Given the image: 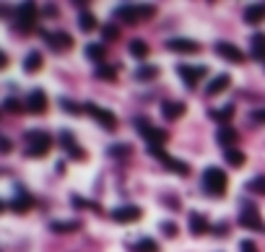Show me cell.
<instances>
[{
	"label": "cell",
	"instance_id": "1",
	"mask_svg": "<svg viewBox=\"0 0 265 252\" xmlns=\"http://www.w3.org/2000/svg\"><path fill=\"white\" fill-rule=\"evenodd\" d=\"M52 148V138H50V133H44V130H29L26 133V138H24V153L29 159H39L44 156Z\"/></svg>",
	"mask_w": 265,
	"mask_h": 252
},
{
	"label": "cell",
	"instance_id": "2",
	"mask_svg": "<svg viewBox=\"0 0 265 252\" xmlns=\"http://www.w3.org/2000/svg\"><path fill=\"white\" fill-rule=\"evenodd\" d=\"M226 185H229V179H226V172L221 167H208L203 172V190L211 198H224L226 195Z\"/></svg>",
	"mask_w": 265,
	"mask_h": 252
},
{
	"label": "cell",
	"instance_id": "3",
	"mask_svg": "<svg viewBox=\"0 0 265 252\" xmlns=\"http://www.w3.org/2000/svg\"><path fill=\"white\" fill-rule=\"evenodd\" d=\"M136 130L146 138V146H153V148H161L167 141H169V133L161 130V128H153L148 120L143 117H136Z\"/></svg>",
	"mask_w": 265,
	"mask_h": 252
},
{
	"label": "cell",
	"instance_id": "4",
	"mask_svg": "<svg viewBox=\"0 0 265 252\" xmlns=\"http://www.w3.org/2000/svg\"><path fill=\"white\" fill-rule=\"evenodd\" d=\"M239 226L245 229H252V232H265V224H262V216L257 211V205L252 200H245L239 208Z\"/></svg>",
	"mask_w": 265,
	"mask_h": 252
},
{
	"label": "cell",
	"instance_id": "5",
	"mask_svg": "<svg viewBox=\"0 0 265 252\" xmlns=\"http://www.w3.org/2000/svg\"><path fill=\"white\" fill-rule=\"evenodd\" d=\"M148 148V153L151 156H156L159 162H161V167H167L169 172H174V174H190V164H185L182 159H177V156H169L164 148H153V146H146Z\"/></svg>",
	"mask_w": 265,
	"mask_h": 252
},
{
	"label": "cell",
	"instance_id": "6",
	"mask_svg": "<svg viewBox=\"0 0 265 252\" xmlns=\"http://www.w3.org/2000/svg\"><path fill=\"white\" fill-rule=\"evenodd\" d=\"M83 109L88 112V114H94V120L104 128V130H109V133H115L117 130V117H115V112L112 109H102V107H96V104H91V102H88V104H83Z\"/></svg>",
	"mask_w": 265,
	"mask_h": 252
},
{
	"label": "cell",
	"instance_id": "7",
	"mask_svg": "<svg viewBox=\"0 0 265 252\" xmlns=\"http://www.w3.org/2000/svg\"><path fill=\"white\" fill-rule=\"evenodd\" d=\"M177 73H180V78H182V83H185L187 88H195L197 81H201V78L208 73V68H206V65H187V62H180V65H177Z\"/></svg>",
	"mask_w": 265,
	"mask_h": 252
},
{
	"label": "cell",
	"instance_id": "8",
	"mask_svg": "<svg viewBox=\"0 0 265 252\" xmlns=\"http://www.w3.org/2000/svg\"><path fill=\"white\" fill-rule=\"evenodd\" d=\"M37 34L50 44V50H71L73 47V37L68 32H44V29H39Z\"/></svg>",
	"mask_w": 265,
	"mask_h": 252
},
{
	"label": "cell",
	"instance_id": "9",
	"mask_svg": "<svg viewBox=\"0 0 265 252\" xmlns=\"http://www.w3.org/2000/svg\"><path fill=\"white\" fill-rule=\"evenodd\" d=\"M60 146H62L65 153L73 159V162H83V159H86V151L76 143V135H73L71 130H62V133H60Z\"/></svg>",
	"mask_w": 265,
	"mask_h": 252
},
{
	"label": "cell",
	"instance_id": "10",
	"mask_svg": "<svg viewBox=\"0 0 265 252\" xmlns=\"http://www.w3.org/2000/svg\"><path fill=\"white\" fill-rule=\"evenodd\" d=\"M37 6L34 3H24L18 8V29L21 32H34L37 29Z\"/></svg>",
	"mask_w": 265,
	"mask_h": 252
},
{
	"label": "cell",
	"instance_id": "11",
	"mask_svg": "<svg viewBox=\"0 0 265 252\" xmlns=\"http://www.w3.org/2000/svg\"><path fill=\"white\" fill-rule=\"evenodd\" d=\"M8 208H11L13 213H29V211L34 208V198H31L24 187H16V195L11 198Z\"/></svg>",
	"mask_w": 265,
	"mask_h": 252
},
{
	"label": "cell",
	"instance_id": "12",
	"mask_svg": "<svg viewBox=\"0 0 265 252\" xmlns=\"http://www.w3.org/2000/svg\"><path fill=\"white\" fill-rule=\"evenodd\" d=\"M216 55L224 57V60H229V62H234V65L245 62V55H242V50L237 47V44H231V42H216Z\"/></svg>",
	"mask_w": 265,
	"mask_h": 252
},
{
	"label": "cell",
	"instance_id": "13",
	"mask_svg": "<svg viewBox=\"0 0 265 252\" xmlns=\"http://www.w3.org/2000/svg\"><path fill=\"white\" fill-rule=\"evenodd\" d=\"M141 216H143V211L138 205H120V208L112 211V218L117 224H136V221H141Z\"/></svg>",
	"mask_w": 265,
	"mask_h": 252
},
{
	"label": "cell",
	"instance_id": "14",
	"mask_svg": "<svg viewBox=\"0 0 265 252\" xmlns=\"http://www.w3.org/2000/svg\"><path fill=\"white\" fill-rule=\"evenodd\" d=\"M167 50L182 52V55H195L197 50H201V44H197L195 39H180V37H174V39H167Z\"/></svg>",
	"mask_w": 265,
	"mask_h": 252
},
{
	"label": "cell",
	"instance_id": "15",
	"mask_svg": "<svg viewBox=\"0 0 265 252\" xmlns=\"http://www.w3.org/2000/svg\"><path fill=\"white\" fill-rule=\"evenodd\" d=\"M44 109H47V94H44L42 88H34L31 94L26 97V112H31V114H42Z\"/></svg>",
	"mask_w": 265,
	"mask_h": 252
},
{
	"label": "cell",
	"instance_id": "16",
	"mask_svg": "<svg viewBox=\"0 0 265 252\" xmlns=\"http://www.w3.org/2000/svg\"><path fill=\"white\" fill-rule=\"evenodd\" d=\"M187 226H190V232H192L195 237H201V234H208V232H211V221H208L203 213H197V211H192V213L187 216Z\"/></svg>",
	"mask_w": 265,
	"mask_h": 252
},
{
	"label": "cell",
	"instance_id": "17",
	"mask_svg": "<svg viewBox=\"0 0 265 252\" xmlns=\"http://www.w3.org/2000/svg\"><path fill=\"white\" fill-rule=\"evenodd\" d=\"M115 16H117L120 21H125V24H136V21L141 18V6H136V3L117 6V8H115Z\"/></svg>",
	"mask_w": 265,
	"mask_h": 252
},
{
	"label": "cell",
	"instance_id": "18",
	"mask_svg": "<svg viewBox=\"0 0 265 252\" xmlns=\"http://www.w3.org/2000/svg\"><path fill=\"white\" fill-rule=\"evenodd\" d=\"M229 83H231L229 73H218V76H213V78L208 81V86H206V97H218L224 88H229Z\"/></svg>",
	"mask_w": 265,
	"mask_h": 252
},
{
	"label": "cell",
	"instance_id": "19",
	"mask_svg": "<svg viewBox=\"0 0 265 252\" xmlns=\"http://www.w3.org/2000/svg\"><path fill=\"white\" fill-rule=\"evenodd\" d=\"M216 141H218V146H224V148L229 151V148H234V143L239 141V133H237L231 125H224V128H218Z\"/></svg>",
	"mask_w": 265,
	"mask_h": 252
},
{
	"label": "cell",
	"instance_id": "20",
	"mask_svg": "<svg viewBox=\"0 0 265 252\" xmlns=\"http://www.w3.org/2000/svg\"><path fill=\"white\" fill-rule=\"evenodd\" d=\"M250 57L252 60H265V34L262 32L250 37Z\"/></svg>",
	"mask_w": 265,
	"mask_h": 252
},
{
	"label": "cell",
	"instance_id": "21",
	"mask_svg": "<svg viewBox=\"0 0 265 252\" xmlns=\"http://www.w3.org/2000/svg\"><path fill=\"white\" fill-rule=\"evenodd\" d=\"M185 109H187V107H185L182 102H169V99L161 102V114H164L167 120H180L182 114H185Z\"/></svg>",
	"mask_w": 265,
	"mask_h": 252
},
{
	"label": "cell",
	"instance_id": "22",
	"mask_svg": "<svg viewBox=\"0 0 265 252\" xmlns=\"http://www.w3.org/2000/svg\"><path fill=\"white\" fill-rule=\"evenodd\" d=\"M83 52H86V57L91 60V62H99V65L107 60V47H104V44H99V42L86 44V50H83Z\"/></svg>",
	"mask_w": 265,
	"mask_h": 252
},
{
	"label": "cell",
	"instance_id": "23",
	"mask_svg": "<svg viewBox=\"0 0 265 252\" xmlns=\"http://www.w3.org/2000/svg\"><path fill=\"white\" fill-rule=\"evenodd\" d=\"M245 21L247 24H260L265 21V3H252L245 8Z\"/></svg>",
	"mask_w": 265,
	"mask_h": 252
},
{
	"label": "cell",
	"instance_id": "24",
	"mask_svg": "<svg viewBox=\"0 0 265 252\" xmlns=\"http://www.w3.org/2000/svg\"><path fill=\"white\" fill-rule=\"evenodd\" d=\"M130 252H159V244L153 242L151 237H143V239H136V242H130L127 244Z\"/></svg>",
	"mask_w": 265,
	"mask_h": 252
},
{
	"label": "cell",
	"instance_id": "25",
	"mask_svg": "<svg viewBox=\"0 0 265 252\" xmlns=\"http://www.w3.org/2000/svg\"><path fill=\"white\" fill-rule=\"evenodd\" d=\"M42 52H37V50H31L26 57H24V71L26 73H37V71H42Z\"/></svg>",
	"mask_w": 265,
	"mask_h": 252
},
{
	"label": "cell",
	"instance_id": "26",
	"mask_svg": "<svg viewBox=\"0 0 265 252\" xmlns=\"http://www.w3.org/2000/svg\"><path fill=\"white\" fill-rule=\"evenodd\" d=\"M78 29L81 32H94L96 29V18H94V13L88 11V8H83L78 13Z\"/></svg>",
	"mask_w": 265,
	"mask_h": 252
},
{
	"label": "cell",
	"instance_id": "27",
	"mask_svg": "<svg viewBox=\"0 0 265 252\" xmlns=\"http://www.w3.org/2000/svg\"><path fill=\"white\" fill-rule=\"evenodd\" d=\"M50 229L57 234H71V232H78L81 229V221H52Z\"/></svg>",
	"mask_w": 265,
	"mask_h": 252
},
{
	"label": "cell",
	"instance_id": "28",
	"mask_svg": "<svg viewBox=\"0 0 265 252\" xmlns=\"http://www.w3.org/2000/svg\"><path fill=\"white\" fill-rule=\"evenodd\" d=\"M127 50H130V55L136 57V60H146V57H148V52H151V50H148V44H146L143 39H132Z\"/></svg>",
	"mask_w": 265,
	"mask_h": 252
},
{
	"label": "cell",
	"instance_id": "29",
	"mask_svg": "<svg viewBox=\"0 0 265 252\" xmlns=\"http://www.w3.org/2000/svg\"><path fill=\"white\" fill-rule=\"evenodd\" d=\"M224 159H226V164L229 167H234V169H239V167H245V151H239V148H229L226 153H224Z\"/></svg>",
	"mask_w": 265,
	"mask_h": 252
},
{
	"label": "cell",
	"instance_id": "30",
	"mask_svg": "<svg viewBox=\"0 0 265 252\" xmlns=\"http://www.w3.org/2000/svg\"><path fill=\"white\" fill-rule=\"evenodd\" d=\"M234 109H237V107H234V104L229 102V104H224V107H221V109L211 112V117H213L216 122H224V125H226V122H229V120L234 117Z\"/></svg>",
	"mask_w": 265,
	"mask_h": 252
},
{
	"label": "cell",
	"instance_id": "31",
	"mask_svg": "<svg viewBox=\"0 0 265 252\" xmlns=\"http://www.w3.org/2000/svg\"><path fill=\"white\" fill-rule=\"evenodd\" d=\"M245 190L252 195H265V174H257L250 182H245Z\"/></svg>",
	"mask_w": 265,
	"mask_h": 252
},
{
	"label": "cell",
	"instance_id": "32",
	"mask_svg": "<svg viewBox=\"0 0 265 252\" xmlns=\"http://www.w3.org/2000/svg\"><path fill=\"white\" fill-rule=\"evenodd\" d=\"M156 76H159V68L156 65H143V68H138V71H136L138 81H153Z\"/></svg>",
	"mask_w": 265,
	"mask_h": 252
},
{
	"label": "cell",
	"instance_id": "33",
	"mask_svg": "<svg viewBox=\"0 0 265 252\" xmlns=\"http://www.w3.org/2000/svg\"><path fill=\"white\" fill-rule=\"evenodd\" d=\"M96 78L99 81H115L117 78V71H115L112 65H99L96 68Z\"/></svg>",
	"mask_w": 265,
	"mask_h": 252
},
{
	"label": "cell",
	"instance_id": "34",
	"mask_svg": "<svg viewBox=\"0 0 265 252\" xmlns=\"http://www.w3.org/2000/svg\"><path fill=\"white\" fill-rule=\"evenodd\" d=\"M130 151H132V148H130L127 143H117V146H109L107 153L112 156V159H125V156H130Z\"/></svg>",
	"mask_w": 265,
	"mask_h": 252
},
{
	"label": "cell",
	"instance_id": "35",
	"mask_svg": "<svg viewBox=\"0 0 265 252\" xmlns=\"http://www.w3.org/2000/svg\"><path fill=\"white\" fill-rule=\"evenodd\" d=\"M3 109H6V112H18V114H21V112L26 109V104H21V102L13 99V97H6V99H3Z\"/></svg>",
	"mask_w": 265,
	"mask_h": 252
},
{
	"label": "cell",
	"instance_id": "36",
	"mask_svg": "<svg viewBox=\"0 0 265 252\" xmlns=\"http://www.w3.org/2000/svg\"><path fill=\"white\" fill-rule=\"evenodd\" d=\"M117 37H120V29H117L115 24H104V26H102V39H104V42H115Z\"/></svg>",
	"mask_w": 265,
	"mask_h": 252
},
{
	"label": "cell",
	"instance_id": "37",
	"mask_svg": "<svg viewBox=\"0 0 265 252\" xmlns=\"http://www.w3.org/2000/svg\"><path fill=\"white\" fill-rule=\"evenodd\" d=\"M60 107H62L65 112H71V114H81V112H86V109H83V104H76V102L65 99V97L60 99Z\"/></svg>",
	"mask_w": 265,
	"mask_h": 252
},
{
	"label": "cell",
	"instance_id": "38",
	"mask_svg": "<svg viewBox=\"0 0 265 252\" xmlns=\"http://www.w3.org/2000/svg\"><path fill=\"white\" fill-rule=\"evenodd\" d=\"M161 234H167V237H177V226H174V221H161Z\"/></svg>",
	"mask_w": 265,
	"mask_h": 252
},
{
	"label": "cell",
	"instance_id": "39",
	"mask_svg": "<svg viewBox=\"0 0 265 252\" xmlns=\"http://www.w3.org/2000/svg\"><path fill=\"white\" fill-rule=\"evenodd\" d=\"M153 13H156V6H153V3L141 6V18H153Z\"/></svg>",
	"mask_w": 265,
	"mask_h": 252
},
{
	"label": "cell",
	"instance_id": "40",
	"mask_svg": "<svg viewBox=\"0 0 265 252\" xmlns=\"http://www.w3.org/2000/svg\"><path fill=\"white\" fill-rule=\"evenodd\" d=\"M239 252H257V244L252 239H245V242L239 244Z\"/></svg>",
	"mask_w": 265,
	"mask_h": 252
},
{
	"label": "cell",
	"instance_id": "41",
	"mask_svg": "<svg viewBox=\"0 0 265 252\" xmlns=\"http://www.w3.org/2000/svg\"><path fill=\"white\" fill-rule=\"evenodd\" d=\"M250 117H252V120H255L257 125H262V122H265V109H257V112H252Z\"/></svg>",
	"mask_w": 265,
	"mask_h": 252
},
{
	"label": "cell",
	"instance_id": "42",
	"mask_svg": "<svg viewBox=\"0 0 265 252\" xmlns=\"http://www.w3.org/2000/svg\"><path fill=\"white\" fill-rule=\"evenodd\" d=\"M73 205H76V208H86V205H91V203L83 200V198H78V195H73Z\"/></svg>",
	"mask_w": 265,
	"mask_h": 252
},
{
	"label": "cell",
	"instance_id": "43",
	"mask_svg": "<svg viewBox=\"0 0 265 252\" xmlns=\"http://www.w3.org/2000/svg\"><path fill=\"white\" fill-rule=\"evenodd\" d=\"M42 11H44V16H50V18H55V16H57V8H55V6H44Z\"/></svg>",
	"mask_w": 265,
	"mask_h": 252
},
{
	"label": "cell",
	"instance_id": "44",
	"mask_svg": "<svg viewBox=\"0 0 265 252\" xmlns=\"http://www.w3.org/2000/svg\"><path fill=\"white\" fill-rule=\"evenodd\" d=\"M0 151H3V153H8V151H11V141H8V138L0 141Z\"/></svg>",
	"mask_w": 265,
	"mask_h": 252
}]
</instances>
